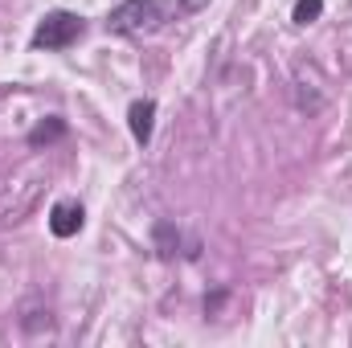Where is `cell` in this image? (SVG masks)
I'll list each match as a JSON object with an SVG mask.
<instances>
[{
	"instance_id": "cell-3",
	"label": "cell",
	"mask_w": 352,
	"mask_h": 348,
	"mask_svg": "<svg viewBox=\"0 0 352 348\" xmlns=\"http://www.w3.org/2000/svg\"><path fill=\"white\" fill-rule=\"evenodd\" d=\"M152 246H156V254L164 262H173L176 254H184V259H197L201 254V242L197 238H184L176 221H156L152 226Z\"/></svg>"
},
{
	"instance_id": "cell-9",
	"label": "cell",
	"mask_w": 352,
	"mask_h": 348,
	"mask_svg": "<svg viewBox=\"0 0 352 348\" xmlns=\"http://www.w3.org/2000/svg\"><path fill=\"white\" fill-rule=\"evenodd\" d=\"M205 4H209V0H180V8H184V12H201Z\"/></svg>"
},
{
	"instance_id": "cell-6",
	"label": "cell",
	"mask_w": 352,
	"mask_h": 348,
	"mask_svg": "<svg viewBox=\"0 0 352 348\" xmlns=\"http://www.w3.org/2000/svg\"><path fill=\"white\" fill-rule=\"evenodd\" d=\"M66 135H70V123H66L62 115H45V119H37V123L29 127L25 144H29V148H50V144H58V140H66Z\"/></svg>"
},
{
	"instance_id": "cell-2",
	"label": "cell",
	"mask_w": 352,
	"mask_h": 348,
	"mask_svg": "<svg viewBox=\"0 0 352 348\" xmlns=\"http://www.w3.org/2000/svg\"><path fill=\"white\" fill-rule=\"evenodd\" d=\"M82 33H87V21H82L78 12H70V8H54V12H45V17L37 21L29 45H33V50H45V54H62V50L78 45Z\"/></svg>"
},
{
	"instance_id": "cell-4",
	"label": "cell",
	"mask_w": 352,
	"mask_h": 348,
	"mask_svg": "<svg viewBox=\"0 0 352 348\" xmlns=\"http://www.w3.org/2000/svg\"><path fill=\"white\" fill-rule=\"evenodd\" d=\"M82 226H87L82 201L66 197V201H58V205L50 209V234H54V238H74V234H82Z\"/></svg>"
},
{
	"instance_id": "cell-5",
	"label": "cell",
	"mask_w": 352,
	"mask_h": 348,
	"mask_svg": "<svg viewBox=\"0 0 352 348\" xmlns=\"http://www.w3.org/2000/svg\"><path fill=\"white\" fill-rule=\"evenodd\" d=\"M127 127H131V140L140 148L152 144V131H156V98H135L127 107Z\"/></svg>"
},
{
	"instance_id": "cell-1",
	"label": "cell",
	"mask_w": 352,
	"mask_h": 348,
	"mask_svg": "<svg viewBox=\"0 0 352 348\" xmlns=\"http://www.w3.org/2000/svg\"><path fill=\"white\" fill-rule=\"evenodd\" d=\"M173 0H119L107 12V29L119 37H152L173 21Z\"/></svg>"
},
{
	"instance_id": "cell-8",
	"label": "cell",
	"mask_w": 352,
	"mask_h": 348,
	"mask_svg": "<svg viewBox=\"0 0 352 348\" xmlns=\"http://www.w3.org/2000/svg\"><path fill=\"white\" fill-rule=\"evenodd\" d=\"M226 299H230V291H226V287H221V291H213V295H205V316H217Z\"/></svg>"
},
{
	"instance_id": "cell-7",
	"label": "cell",
	"mask_w": 352,
	"mask_h": 348,
	"mask_svg": "<svg viewBox=\"0 0 352 348\" xmlns=\"http://www.w3.org/2000/svg\"><path fill=\"white\" fill-rule=\"evenodd\" d=\"M320 17H324V0H295V12H291L295 25H316Z\"/></svg>"
}]
</instances>
